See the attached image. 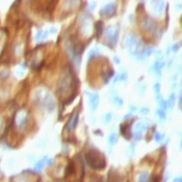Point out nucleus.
<instances>
[{"label": "nucleus", "instance_id": "obj_1", "mask_svg": "<svg viewBox=\"0 0 182 182\" xmlns=\"http://www.w3.org/2000/svg\"><path fill=\"white\" fill-rule=\"evenodd\" d=\"M85 158L88 160L91 168L95 169V170H102V169H104L105 163H106L103 156L95 150H91L90 152H88L85 155Z\"/></svg>", "mask_w": 182, "mask_h": 182}, {"label": "nucleus", "instance_id": "obj_2", "mask_svg": "<svg viewBox=\"0 0 182 182\" xmlns=\"http://www.w3.org/2000/svg\"><path fill=\"white\" fill-rule=\"evenodd\" d=\"M26 122H27V112L21 109L16 116V123L19 127H24Z\"/></svg>", "mask_w": 182, "mask_h": 182}, {"label": "nucleus", "instance_id": "obj_3", "mask_svg": "<svg viewBox=\"0 0 182 182\" xmlns=\"http://www.w3.org/2000/svg\"><path fill=\"white\" fill-rule=\"evenodd\" d=\"M116 12V5L115 4H109L104 6L101 10V15L104 17H110L111 15H114Z\"/></svg>", "mask_w": 182, "mask_h": 182}, {"label": "nucleus", "instance_id": "obj_4", "mask_svg": "<svg viewBox=\"0 0 182 182\" xmlns=\"http://www.w3.org/2000/svg\"><path fill=\"white\" fill-rule=\"evenodd\" d=\"M106 36L111 42H114V44L116 43L117 38H118V29L114 28V27H109V28L106 29Z\"/></svg>", "mask_w": 182, "mask_h": 182}, {"label": "nucleus", "instance_id": "obj_5", "mask_svg": "<svg viewBox=\"0 0 182 182\" xmlns=\"http://www.w3.org/2000/svg\"><path fill=\"white\" fill-rule=\"evenodd\" d=\"M78 122V114H75L73 117V119H71L70 120V122L68 123V125H67V128H68L69 130H72L74 129V128L76 127V124H77Z\"/></svg>", "mask_w": 182, "mask_h": 182}, {"label": "nucleus", "instance_id": "obj_6", "mask_svg": "<svg viewBox=\"0 0 182 182\" xmlns=\"http://www.w3.org/2000/svg\"><path fill=\"white\" fill-rule=\"evenodd\" d=\"M90 103L91 106H92V109H95L98 105V95H92L90 99Z\"/></svg>", "mask_w": 182, "mask_h": 182}, {"label": "nucleus", "instance_id": "obj_7", "mask_svg": "<svg viewBox=\"0 0 182 182\" xmlns=\"http://www.w3.org/2000/svg\"><path fill=\"white\" fill-rule=\"evenodd\" d=\"M137 182H149V174L148 173H142L138 177Z\"/></svg>", "mask_w": 182, "mask_h": 182}, {"label": "nucleus", "instance_id": "obj_8", "mask_svg": "<svg viewBox=\"0 0 182 182\" xmlns=\"http://www.w3.org/2000/svg\"><path fill=\"white\" fill-rule=\"evenodd\" d=\"M46 159H47V157H45V158H43L42 160H40L39 161L38 163L36 164V170H38V171H41L42 170L43 168H44V164H45V161H46Z\"/></svg>", "mask_w": 182, "mask_h": 182}, {"label": "nucleus", "instance_id": "obj_9", "mask_svg": "<svg viewBox=\"0 0 182 182\" xmlns=\"http://www.w3.org/2000/svg\"><path fill=\"white\" fill-rule=\"evenodd\" d=\"M174 182H182V178H179V179H176Z\"/></svg>", "mask_w": 182, "mask_h": 182}, {"label": "nucleus", "instance_id": "obj_10", "mask_svg": "<svg viewBox=\"0 0 182 182\" xmlns=\"http://www.w3.org/2000/svg\"><path fill=\"white\" fill-rule=\"evenodd\" d=\"M0 126H1V124H0Z\"/></svg>", "mask_w": 182, "mask_h": 182}]
</instances>
